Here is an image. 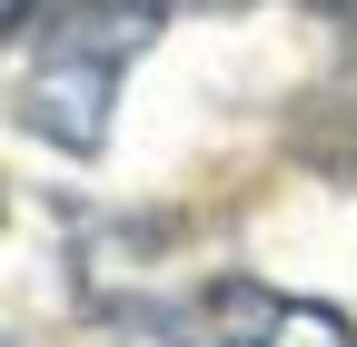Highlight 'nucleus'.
I'll list each match as a JSON object with an SVG mask.
<instances>
[{
    "label": "nucleus",
    "mask_w": 357,
    "mask_h": 347,
    "mask_svg": "<svg viewBox=\"0 0 357 347\" xmlns=\"http://www.w3.org/2000/svg\"><path fill=\"white\" fill-rule=\"evenodd\" d=\"M159 0H60L50 40H20V109L50 129L60 149H100L109 100H119V70L139 50Z\"/></svg>",
    "instance_id": "f257e3e1"
},
{
    "label": "nucleus",
    "mask_w": 357,
    "mask_h": 347,
    "mask_svg": "<svg viewBox=\"0 0 357 347\" xmlns=\"http://www.w3.org/2000/svg\"><path fill=\"white\" fill-rule=\"evenodd\" d=\"M178 347H357V318L318 308V298H278V288H208L178 308Z\"/></svg>",
    "instance_id": "f03ea898"
}]
</instances>
